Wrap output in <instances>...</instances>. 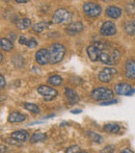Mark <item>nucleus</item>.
<instances>
[{
  "label": "nucleus",
  "instance_id": "f257e3e1",
  "mask_svg": "<svg viewBox=\"0 0 135 153\" xmlns=\"http://www.w3.org/2000/svg\"><path fill=\"white\" fill-rule=\"evenodd\" d=\"M100 44V55H99V61L102 64L108 65V66H112L119 62L121 59V51L110 43H105V42H99Z\"/></svg>",
  "mask_w": 135,
  "mask_h": 153
},
{
  "label": "nucleus",
  "instance_id": "f03ea898",
  "mask_svg": "<svg viewBox=\"0 0 135 153\" xmlns=\"http://www.w3.org/2000/svg\"><path fill=\"white\" fill-rule=\"evenodd\" d=\"M48 57H49V64H58L63 59L66 55V47L63 44H59V43H55L52 44L49 47L48 50Z\"/></svg>",
  "mask_w": 135,
  "mask_h": 153
},
{
  "label": "nucleus",
  "instance_id": "7ed1b4c3",
  "mask_svg": "<svg viewBox=\"0 0 135 153\" xmlns=\"http://www.w3.org/2000/svg\"><path fill=\"white\" fill-rule=\"evenodd\" d=\"M114 93L108 88H97L91 92V98L97 101H106L109 99H113Z\"/></svg>",
  "mask_w": 135,
  "mask_h": 153
},
{
  "label": "nucleus",
  "instance_id": "20e7f679",
  "mask_svg": "<svg viewBox=\"0 0 135 153\" xmlns=\"http://www.w3.org/2000/svg\"><path fill=\"white\" fill-rule=\"evenodd\" d=\"M72 19H73V13L69 12L66 8H58L54 13V15H53L52 23L59 24V23H63V22H70Z\"/></svg>",
  "mask_w": 135,
  "mask_h": 153
},
{
  "label": "nucleus",
  "instance_id": "39448f33",
  "mask_svg": "<svg viewBox=\"0 0 135 153\" xmlns=\"http://www.w3.org/2000/svg\"><path fill=\"white\" fill-rule=\"evenodd\" d=\"M83 12L89 18H95L100 16V14L102 13V7L95 2H86L83 5Z\"/></svg>",
  "mask_w": 135,
  "mask_h": 153
},
{
  "label": "nucleus",
  "instance_id": "423d86ee",
  "mask_svg": "<svg viewBox=\"0 0 135 153\" xmlns=\"http://www.w3.org/2000/svg\"><path fill=\"white\" fill-rule=\"evenodd\" d=\"M38 92L40 95H42L43 98H44L46 101L53 100V99L56 98L57 95H58V92H57L55 89L49 87V85H40V87L38 88Z\"/></svg>",
  "mask_w": 135,
  "mask_h": 153
},
{
  "label": "nucleus",
  "instance_id": "0eeeda50",
  "mask_svg": "<svg viewBox=\"0 0 135 153\" xmlns=\"http://www.w3.org/2000/svg\"><path fill=\"white\" fill-rule=\"evenodd\" d=\"M115 93L119 95H124V96H132L134 94V88L131 85L126 82L117 83L114 88Z\"/></svg>",
  "mask_w": 135,
  "mask_h": 153
},
{
  "label": "nucleus",
  "instance_id": "6e6552de",
  "mask_svg": "<svg viewBox=\"0 0 135 153\" xmlns=\"http://www.w3.org/2000/svg\"><path fill=\"white\" fill-rule=\"evenodd\" d=\"M117 73V71L114 68H111V67L105 68L99 73V80L101 82H109V81H111V79L113 78V76Z\"/></svg>",
  "mask_w": 135,
  "mask_h": 153
},
{
  "label": "nucleus",
  "instance_id": "1a4fd4ad",
  "mask_svg": "<svg viewBox=\"0 0 135 153\" xmlns=\"http://www.w3.org/2000/svg\"><path fill=\"white\" fill-rule=\"evenodd\" d=\"M100 32L102 36H114L117 33V26L113 22L111 21H106L102 24L101 28H100Z\"/></svg>",
  "mask_w": 135,
  "mask_h": 153
},
{
  "label": "nucleus",
  "instance_id": "9d476101",
  "mask_svg": "<svg viewBox=\"0 0 135 153\" xmlns=\"http://www.w3.org/2000/svg\"><path fill=\"white\" fill-rule=\"evenodd\" d=\"M87 55L91 62H98L99 61L100 55V44L99 42L91 44L87 47Z\"/></svg>",
  "mask_w": 135,
  "mask_h": 153
},
{
  "label": "nucleus",
  "instance_id": "9b49d317",
  "mask_svg": "<svg viewBox=\"0 0 135 153\" xmlns=\"http://www.w3.org/2000/svg\"><path fill=\"white\" fill-rule=\"evenodd\" d=\"M83 28H84V26H83L82 23H81L80 21H76V22L70 23L67 26V28H66V31H67L70 36H75V34L82 31Z\"/></svg>",
  "mask_w": 135,
  "mask_h": 153
},
{
  "label": "nucleus",
  "instance_id": "f8f14e48",
  "mask_svg": "<svg viewBox=\"0 0 135 153\" xmlns=\"http://www.w3.org/2000/svg\"><path fill=\"white\" fill-rule=\"evenodd\" d=\"M35 59L40 65H47L49 64V57H48V51L47 49L43 48L36 52Z\"/></svg>",
  "mask_w": 135,
  "mask_h": 153
},
{
  "label": "nucleus",
  "instance_id": "ddd939ff",
  "mask_svg": "<svg viewBox=\"0 0 135 153\" xmlns=\"http://www.w3.org/2000/svg\"><path fill=\"white\" fill-rule=\"evenodd\" d=\"M12 139H14L15 141L19 142V143H22V142H26L29 139V133L26 130H18L15 131L10 134Z\"/></svg>",
  "mask_w": 135,
  "mask_h": 153
},
{
  "label": "nucleus",
  "instance_id": "4468645a",
  "mask_svg": "<svg viewBox=\"0 0 135 153\" xmlns=\"http://www.w3.org/2000/svg\"><path fill=\"white\" fill-rule=\"evenodd\" d=\"M65 94H66V97H67L68 101L71 103V104H75V103L78 102L79 96H78V94L75 92V90L70 89V88H66Z\"/></svg>",
  "mask_w": 135,
  "mask_h": 153
},
{
  "label": "nucleus",
  "instance_id": "2eb2a0df",
  "mask_svg": "<svg viewBox=\"0 0 135 153\" xmlns=\"http://www.w3.org/2000/svg\"><path fill=\"white\" fill-rule=\"evenodd\" d=\"M106 15L109 17V18H112V19H117L121 17L122 15V10L117 6L114 5H111L108 6L106 8Z\"/></svg>",
  "mask_w": 135,
  "mask_h": 153
},
{
  "label": "nucleus",
  "instance_id": "dca6fc26",
  "mask_svg": "<svg viewBox=\"0 0 135 153\" xmlns=\"http://www.w3.org/2000/svg\"><path fill=\"white\" fill-rule=\"evenodd\" d=\"M126 76L129 79H134L135 77V64L133 59H129L126 62Z\"/></svg>",
  "mask_w": 135,
  "mask_h": 153
},
{
  "label": "nucleus",
  "instance_id": "f3484780",
  "mask_svg": "<svg viewBox=\"0 0 135 153\" xmlns=\"http://www.w3.org/2000/svg\"><path fill=\"white\" fill-rule=\"evenodd\" d=\"M25 119H26V116L19 113V111H13L8 116V122L10 123H21L25 121Z\"/></svg>",
  "mask_w": 135,
  "mask_h": 153
},
{
  "label": "nucleus",
  "instance_id": "a211bd4d",
  "mask_svg": "<svg viewBox=\"0 0 135 153\" xmlns=\"http://www.w3.org/2000/svg\"><path fill=\"white\" fill-rule=\"evenodd\" d=\"M121 130V126L117 123H109L104 126V131L108 133H119Z\"/></svg>",
  "mask_w": 135,
  "mask_h": 153
},
{
  "label": "nucleus",
  "instance_id": "6ab92c4d",
  "mask_svg": "<svg viewBox=\"0 0 135 153\" xmlns=\"http://www.w3.org/2000/svg\"><path fill=\"white\" fill-rule=\"evenodd\" d=\"M0 48L4 51H10L14 48V44H13L8 39L1 38L0 39Z\"/></svg>",
  "mask_w": 135,
  "mask_h": 153
},
{
  "label": "nucleus",
  "instance_id": "aec40b11",
  "mask_svg": "<svg viewBox=\"0 0 135 153\" xmlns=\"http://www.w3.org/2000/svg\"><path fill=\"white\" fill-rule=\"evenodd\" d=\"M50 26V22H47V21H42V22L40 23H36V24H34L32 26V30L34 32H42L44 31L45 29H47L48 27Z\"/></svg>",
  "mask_w": 135,
  "mask_h": 153
},
{
  "label": "nucleus",
  "instance_id": "412c9836",
  "mask_svg": "<svg viewBox=\"0 0 135 153\" xmlns=\"http://www.w3.org/2000/svg\"><path fill=\"white\" fill-rule=\"evenodd\" d=\"M30 25H31V21H30V19H28V18L21 19V20L17 23V26H18V28L21 29V30H25V29L29 28Z\"/></svg>",
  "mask_w": 135,
  "mask_h": 153
},
{
  "label": "nucleus",
  "instance_id": "4be33fe9",
  "mask_svg": "<svg viewBox=\"0 0 135 153\" xmlns=\"http://www.w3.org/2000/svg\"><path fill=\"white\" fill-rule=\"evenodd\" d=\"M47 139V135L45 133L42 132H35L31 135L30 137V142L31 143H38V142H44L46 141Z\"/></svg>",
  "mask_w": 135,
  "mask_h": 153
},
{
  "label": "nucleus",
  "instance_id": "5701e85b",
  "mask_svg": "<svg viewBox=\"0 0 135 153\" xmlns=\"http://www.w3.org/2000/svg\"><path fill=\"white\" fill-rule=\"evenodd\" d=\"M125 30L129 36H134L135 32V22L133 20H129L125 23Z\"/></svg>",
  "mask_w": 135,
  "mask_h": 153
},
{
  "label": "nucleus",
  "instance_id": "b1692460",
  "mask_svg": "<svg viewBox=\"0 0 135 153\" xmlns=\"http://www.w3.org/2000/svg\"><path fill=\"white\" fill-rule=\"evenodd\" d=\"M61 82H63V78H61L59 75H52L48 78V83L49 85H60Z\"/></svg>",
  "mask_w": 135,
  "mask_h": 153
},
{
  "label": "nucleus",
  "instance_id": "393cba45",
  "mask_svg": "<svg viewBox=\"0 0 135 153\" xmlns=\"http://www.w3.org/2000/svg\"><path fill=\"white\" fill-rule=\"evenodd\" d=\"M24 107L27 109V111H31V113H34V114H38L40 113V107L38 106L36 104H34V103H24Z\"/></svg>",
  "mask_w": 135,
  "mask_h": 153
},
{
  "label": "nucleus",
  "instance_id": "a878e982",
  "mask_svg": "<svg viewBox=\"0 0 135 153\" xmlns=\"http://www.w3.org/2000/svg\"><path fill=\"white\" fill-rule=\"evenodd\" d=\"M87 137H89L91 140H93L94 142H96V143H102V137L100 134H98V133H95L93 132V131H87Z\"/></svg>",
  "mask_w": 135,
  "mask_h": 153
},
{
  "label": "nucleus",
  "instance_id": "bb28decb",
  "mask_svg": "<svg viewBox=\"0 0 135 153\" xmlns=\"http://www.w3.org/2000/svg\"><path fill=\"white\" fill-rule=\"evenodd\" d=\"M26 45L27 47H29V48H34V47L38 46V42H36V40L34 38H30V39H27L26 41Z\"/></svg>",
  "mask_w": 135,
  "mask_h": 153
},
{
  "label": "nucleus",
  "instance_id": "cd10ccee",
  "mask_svg": "<svg viewBox=\"0 0 135 153\" xmlns=\"http://www.w3.org/2000/svg\"><path fill=\"white\" fill-rule=\"evenodd\" d=\"M81 151L80 147L77 145H73V146H70V147L67 149V151H66V153H79Z\"/></svg>",
  "mask_w": 135,
  "mask_h": 153
},
{
  "label": "nucleus",
  "instance_id": "c85d7f7f",
  "mask_svg": "<svg viewBox=\"0 0 135 153\" xmlns=\"http://www.w3.org/2000/svg\"><path fill=\"white\" fill-rule=\"evenodd\" d=\"M117 100H115V99H110V100L103 101L100 105H110V104H114V103H117Z\"/></svg>",
  "mask_w": 135,
  "mask_h": 153
},
{
  "label": "nucleus",
  "instance_id": "c756f323",
  "mask_svg": "<svg viewBox=\"0 0 135 153\" xmlns=\"http://www.w3.org/2000/svg\"><path fill=\"white\" fill-rule=\"evenodd\" d=\"M5 85H6L5 78L3 77V75L0 74V89H3V88H5Z\"/></svg>",
  "mask_w": 135,
  "mask_h": 153
},
{
  "label": "nucleus",
  "instance_id": "7c9ffc66",
  "mask_svg": "<svg viewBox=\"0 0 135 153\" xmlns=\"http://www.w3.org/2000/svg\"><path fill=\"white\" fill-rule=\"evenodd\" d=\"M26 41H27V38L24 36H21L20 38H19V43H20L21 45H25L26 44Z\"/></svg>",
  "mask_w": 135,
  "mask_h": 153
},
{
  "label": "nucleus",
  "instance_id": "2f4dec72",
  "mask_svg": "<svg viewBox=\"0 0 135 153\" xmlns=\"http://www.w3.org/2000/svg\"><path fill=\"white\" fill-rule=\"evenodd\" d=\"M7 151V147L3 145H0V153H5Z\"/></svg>",
  "mask_w": 135,
  "mask_h": 153
},
{
  "label": "nucleus",
  "instance_id": "473e14b6",
  "mask_svg": "<svg viewBox=\"0 0 135 153\" xmlns=\"http://www.w3.org/2000/svg\"><path fill=\"white\" fill-rule=\"evenodd\" d=\"M121 153H134V152H133V150L128 149V148H127V149H124Z\"/></svg>",
  "mask_w": 135,
  "mask_h": 153
},
{
  "label": "nucleus",
  "instance_id": "72a5a7b5",
  "mask_svg": "<svg viewBox=\"0 0 135 153\" xmlns=\"http://www.w3.org/2000/svg\"><path fill=\"white\" fill-rule=\"evenodd\" d=\"M17 3H27V0H17Z\"/></svg>",
  "mask_w": 135,
  "mask_h": 153
},
{
  "label": "nucleus",
  "instance_id": "f704fd0d",
  "mask_svg": "<svg viewBox=\"0 0 135 153\" xmlns=\"http://www.w3.org/2000/svg\"><path fill=\"white\" fill-rule=\"evenodd\" d=\"M5 98H6L5 96H3V95H0V102H1V101H3V100H5Z\"/></svg>",
  "mask_w": 135,
  "mask_h": 153
},
{
  "label": "nucleus",
  "instance_id": "c9c22d12",
  "mask_svg": "<svg viewBox=\"0 0 135 153\" xmlns=\"http://www.w3.org/2000/svg\"><path fill=\"white\" fill-rule=\"evenodd\" d=\"M72 113L78 114V113H81V111H80V109H74V111H72Z\"/></svg>",
  "mask_w": 135,
  "mask_h": 153
},
{
  "label": "nucleus",
  "instance_id": "e433bc0d",
  "mask_svg": "<svg viewBox=\"0 0 135 153\" xmlns=\"http://www.w3.org/2000/svg\"><path fill=\"white\" fill-rule=\"evenodd\" d=\"M2 59H3V55H2L1 51H0V62H2Z\"/></svg>",
  "mask_w": 135,
  "mask_h": 153
},
{
  "label": "nucleus",
  "instance_id": "4c0bfd02",
  "mask_svg": "<svg viewBox=\"0 0 135 153\" xmlns=\"http://www.w3.org/2000/svg\"><path fill=\"white\" fill-rule=\"evenodd\" d=\"M79 153H86V152H84V151H80Z\"/></svg>",
  "mask_w": 135,
  "mask_h": 153
}]
</instances>
